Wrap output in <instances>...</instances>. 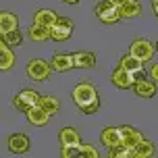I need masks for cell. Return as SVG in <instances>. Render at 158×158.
<instances>
[{
  "label": "cell",
  "instance_id": "26",
  "mask_svg": "<svg viewBox=\"0 0 158 158\" xmlns=\"http://www.w3.org/2000/svg\"><path fill=\"white\" fill-rule=\"evenodd\" d=\"M60 154H63V158H77V156H81V143L60 146Z\"/></svg>",
  "mask_w": 158,
  "mask_h": 158
},
{
  "label": "cell",
  "instance_id": "12",
  "mask_svg": "<svg viewBox=\"0 0 158 158\" xmlns=\"http://www.w3.org/2000/svg\"><path fill=\"white\" fill-rule=\"evenodd\" d=\"M100 142H102V146H106L108 150L114 148V146H118V143H121V129H118V127H104L102 133H100Z\"/></svg>",
  "mask_w": 158,
  "mask_h": 158
},
{
  "label": "cell",
  "instance_id": "7",
  "mask_svg": "<svg viewBox=\"0 0 158 158\" xmlns=\"http://www.w3.org/2000/svg\"><path fill=\"white\" fill-rule=\"evenodd\" d=\"M135 96H139V98H154L156 96V81L154 79H139V81H133V85H131Z\"/></svg>",
  "mask_w": 158,
  "mask_h": 158
},
{
  "label": "cell",
  "instance_id": "29",
  "mask_svg": "<svg viewBox=\"0 0 158 158\" xmlns=\"http://www.w3.org/2000/svg\"><path fill=\"white\" fill-rule=\"evenodd\" d=\"M112 4H114V6H123V4H125V2H129V0H110Z\"/></svg>",
  "mask_w": 158,
  "mask_h": 158
},
{
  "label": "cell",
  "instance_id": "3",
  "mask_svg": "<svg viewBox=\"0 0 158 158\" xmlns=\"http://www.w3.org/2000/svg\"><path fill=\"white\" fill-rule=\"evenodd\" d=\"M96 17L106 25H114L121 19V8L114 6L110 0H100L96 4Z\"/></svg>",
  "mask_w": 158,
  "mask_h": 158
},
{
  "label": "cell",
  "instance_id": "25",
  "mask_svg": "<svg viewBox=\"0 0 158 158\" xmlns=\"http://www.w3.org/2000/svg\"><path fill=\"white\" fill-rule=\"evenodd\" d=\"M108 152H110L112 158H133V148H127V146H123V143L110 148Z\"/></svg>",
  "mask_w": 158,
  "mask_h": 158
},
{
  "label": "cell",
  "instance_id": "16",
  "mask_svg": "<svg viewBox=\"0 0 158 158\" xmlns=\"http://www.w3.org/2000/svg\"><path fill=\"white\" fill-rule=\"evenodd\" d=\"M56 19H58V17H56L54 10H50V8H40V10H35V15H33V23L44 25V27H52Z\"/></svg>",
  "mask_w": 158,
  "mask_h": 158
},
{
  "label": "cell",
  "instance_id": "13",
  "mask_svg": "<svg viewBox=\"0 0 158 158\" xmlns=\"http://www.w3.org/2000/svg\"><path fill=\"white\" fill-rule=\"evenodd\" d=\"M25 114H27V121H29L31 125H35V127H44V125H48V121H50V114H48L40 104L38 106H31Z\"/></svg>",
  "mask_w": 158,
  "mask_h": 158
},
{
  "label": "cell",
  "instance_id": "27",
  "mask_svg": "<svg viewBox=\"0 0 158 158\" xmlns=\"http://www.w3.org/2000/svg\"><path fill=\"white\" fill-rule=\"evenodd\" d=\"M81 158H100V152L96 150L92 143L81 142Z\"/></svg>",
  "mask_w": 158,
  "mask_h": 158
},
{
  "label": "cell",
  "instance_id": "17",
  "mask_svg": "<svg viewBox=\"0 0 158 158\" xmlns=\"http://www.w3.org/2000/svg\"><path fill=\"white\" fill-rule=\"evenodd\" d=\"M60 146H69V143H81V135L75 127H63L60 133H58Z\"/></svg>",
  "mask_w": 158,
  "mask_h": 158
},
{
  "label": "cell",
  "instance_id": "1",
  "mask_svg": "<svg viewBox=\"0 0 158 158\" xmlns=\"http://www.w3.org/2000/svg\"><path fill=\"white\" fill-rule=\"evenodd\" d=\"M73 102L77 104V108L83 114H96L100 110V96H98V89L96 85L87 83V81H81L73 87Z\"/></svg>",
  "mask_w": 158,
  "mask_h": 158
},
{
  "label": "cell",
  "instance_id": "11",
  "mask_svg": "<svg viewBox=\"0 0 158 158\" xmlns=\"http://www.w3.org/2000/svg\"><path fill=\"white\" fill-rule=\"evenodd\" d=\"M121 129V143L123 146H127V148H135L137 143L143 139V135L137 131V129H133V127H118Z\"/></svg>",
  "mask_w": 158,
  "mask_h": 158
},
{
  "label": "cell",
  "instance_id": "15",
  "mask_svg": "<svg viewBox=\"0 0 158 158\" xmlns=\"http://www.w3.org/2000/svg\"><path fill=\"white\" fill-rule=\"evenodd\" d=\"M50 64H52V71L64 73V71H69V69H73V58H71V54H64V52H56V54L52 56Z\"/></svg>",
  "mask_w": 158,
  "mask_h": 158
},
{
  "label": "cell",
  "instance_id": "5",
  "mask_svg": "<svg viewBox=\"0 0 158 158\" xmlns=\"http://www.w3.org/2000/svg\"><path fill=\"white\" fill-rule=\"evenodd\" d=\"M27 75L29 79L33 81H46L50 75H52V64L46 63V60H42V58H31L29 63H27Z\"/></svg>",
  "mask_w": 158,
  "mask_h": 158
},
{
  "label": "cell",
  "instance_id": "28",
  "mask_svg": "<svg viewBox=\"0 0 158 158\" xmlns=\"http://www.w3.org/2000/svg\"><path fill=\"white\" fill-rule=\"evenodd\" d=\"M150 77L158 83V63H154V64L150 67Z\"/></svg>",
  "mask_w": 158,
  "mask_h": 158
},
{
  "label": "cell",
  "instance_id": "2",
  "mask_svg": "<svg viewBox=\"0 0 158 158\" xmlns=\"http://www.w3.org/2000/svg\"><path fill=\"white\" fill-rule=\"evenodd\" d=\"M73 19L69 17H58L54 21V25L50 27V40H54V42H67V40L73 35Z\"/></svg>",
  "mask_w": 158,
  "mask_h": 158
},
{
  "label": "cell",
  "instance_id": "32",
  "mask_svg": "<svg viewBox=\"0 0 158 158\" xmlns=\"http://www.w3.org/2000/svg\"><path fill=\"white\" fill-rule=\"evenodd\" d=\"M4 46V40H2V35H0V48Z\"/></svg>",
  "mask_w": 158,
  "mask_h": 158
},
{
  "label": "cell",
  "instance_id": "23",
  "mask_svg": "<svg viewBox=\"0 0 158 158\" xmlns=\"http://www.w3.org/2000/svg\"><path fill=\"white\" fill-rule=\"evenodd\" d=\"M38 104L48 112V114H50V117L60 110V102H58V98H54V96H40V102Z\"/></svg>",
  "mask_w": 158,
  "mask_h": 158
},
{
  "label": "cell",
  "instance_id": "8",
  "mask_svg": "<svg viewBox=\"0 0 158 158\" xmlns=\"http://www.w3.org/2000/svg\"><path fill=\"white\" fill-rule=\"evenodd\" d=\"M110 81H112V85L118 87V89H129L133 85V73H129L123 67H117L110 75Z\"/></svg>",
  "mask_w": 158,
  "mask_h": 158
},
{
  "label": "cell",
  "instance_id": "18",
  "mask_svg": "<svg viewBox=\"0 0 158 158\" xmlns=\"http://www.w3.org/2000/svg\"><path fill=\"white\" fill-rule=\"evenodd\" d=\"M27 38L31 40V42H46V40H50V27L33 23L31 27L27 29Z\"/></svg>",
  "mask_w": 158,
  "mask_h": 158
},
{
  "label": "cell",
  "instance_id": "4",
  "mask_svg": "<svg viewBox=\"0 0 158 158\" xmlns=\"http://www.w3.org/2000/svg\"><path fill=\"white\" fill-rule=\"evenodd\" d=\"M38 102H40V94L35 89H29V87L17 92V96L13 98V106L19 112H27L31 106H38Z\"/></svg>",
  "mask_w": 158,
  "mask_h": 158
},
{
  "label": "cell",
  "instance_id": "6",
  "mask_svg": "<svg viewBox=\"0 0 158 158\" xmlns=\"http://www.w3.org/2000/svg\"><path fill=\"white\" fill-rule=\"evenodd\" d=\"M154 52H156V46H154L152 42H148V40H143V38H135L133 42H131V48H129V54H133L135 58H139L142 63L152 60Z\"/></svg>",
  "mask_w": 158,
  "mask_h": 158
},
{
  "label": "cell",
  "instance_id": "24",
  "mask_svg": "<svg viewBox=\"0 0 158 158\" xmlns=\"http://www.w3.org/2000/svg\"><path fill=\"white\" fill-rule=\"evenodd\" d=\"M2 40H4V44H6V46L15 48V46H19V44L23 42V33L19 31V29H13V31L4 33V35H2Z\"/></svg>",
  "mask_w": 158,
  "mask_h": 158
},
{
  "label": "cell",
  "instance_id": "10",
  "mask_svg": "<svg viewBox=\"0 0 158 158\" xmlns=\"http://www.w3.org/2000/svg\"><path fill=\"white\" fill-rule=\"evenodd\" d=\"M73 67L75 69H94L96 67V54L94 52H87V50H81V52H73Z\"/></svg>",
  "mask_w": 158,
  "mask_h": 158
},
{
  "label": "cell",
  "instance_id": "31",
  "mask_svg": "<svg viewBox=\"0 0 158 158\" xmlns=\"http://www.w3.org/2000/svg\"><path fill=\"white\" fill-rule=\"evenodd\" d=\"M63 2H64V4H71V6H73V4H77L79 0H63Z\"/></svg>",
  "mask_w": 158,
  "mask_h": 158
},
{
  "label": "cell",
  "instance_id": "9",
  "mask_svg": "<svg viewBox=\"0 0 158 158\" xmlns=\"http://www.w3.org/2000/svg\"><path fill=\"white\" fill-rule=\"evenodd\" d=\"M8 150L13 152V154H25V152L29 150V137L25 133H13V135H8Z\"/></svg>",
  "mask_w": 158,
  "mask_h": 158
},
{
  "label": "cell",
  "instance_id": "19",
  "mask_svg": "<svg viewBox=\"0 0 158 158\" xmlns=\"http://www.w3.org/2000/svg\"><path fill=\"white\" fill-rule=\"evenodd\" d=\"M118 8H121V19H135V17L142 15V4L137 0H129Z\"/></svg>",
  "mask_w": 158,
  "mask_h": 158
},
{
  "label": "cell",
  "instance_id": "33",
  "mask_svg": "<svg viewBox=\"0 0 158 158\" xmlns=\"http://www.w3.org/2000/svg\"><path fill=\"white\" fill-rule=\"evenodd\" d=\"M154 46H156V52H158V42H156V44H154Z\"/></svg>",
  "mask_w": 158,
  "mask_h": 158
},
{
  "label": "cell",
  "instance_id": "20",
  "mask_svg": "<svg viewBox=\"0 0 158 158\" xmlns=\"http://www.w3.org/2000/svg\"><path fill=\"white\" fill-rule=\"evenodd\" d=\"M154 152H156L154 142H150V139H142V142L133 148V158H150V156H154Z\"/></svg>",
  "mask_w": 158,
  "mask_h": 158
},
{
  "label": "cell",
  "instance_id": "14",
  "mask_svg": "<svg viewBox=\"0 0 158 158\" xmlns=\"http://www.w3.org/2000/svg\"><path fill=\"white\" fill-rule=\"evenodd\" d=\"M13 29H19V17H17L15 13L2 10V13H0V35L13 31Z\"/></svg>",
  "mask_w": 158,
  "mask_h": 158
},
{
  "label": "cell",
  "instance_id": "21",
  "mask_svg": "<svg viewBox=\"0 0 158 158\" xmlns=\"http://www.w3.org/2000/svg\"><path fill=\"white\" fill-rule=\"evenodd\" d=\"M15 67V54H13V48L4 46L0 48V71H8Z\"/></svg>",
  "mask_w": 158,
  "mask_h": 158
},
{
  "label": "cell",
  "instance_id": "30",
  "mask_svg": "<svg viewBox=\"0 0 158 158\" xmlns=\"http://www.w3.org/2000/svg\"><path fill=\"white\" fill-rule=\"evenodd\" d=\"M152 8H154V15L158 17V0H152Z\"/></svg>",
  "mask_w": 158,
  "mask_h": 158
},
{
  "label": "cell",
  "instance_id": "22",
  "mask_svg": "<svg viewBox=\"0 0 158 158\" xmlns=\"http://www.w3.org/2000/svg\"><path fill=\"white\" fill-rule=\"evenodd\" d=\"M118 67L127 69L129 73H135V71H142V69H143V63L139 60V58H135L133 54H125V56H121Z\"/></svg>",
  "mask_w": 158,
  "mask_h": 158
}]
</instances>
